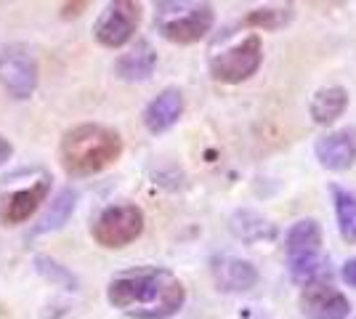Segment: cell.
Listing matches in <instances>:
<instances>
[{"instance_id": "1", "label": "cell", "mask_w": 356, "mask_h": 319, "mask_svg": "<svg viewBox=\"0 0 356 319\" xmlns=\"http://www.w3.org/2000/svg\"><path fill=\"white\" fill-rule=\"evenodd\" d=\"M106 301L131 319H170L186 304V288L170 269L141 266L112 277Z\"/></svg>"}, {"instance_id": "2", "label": "cell", "mask_w": 356, "mask_h": 319, "mask_svg": "<svg viewBox=\"0 0 356 319\" xmlns=\"http://www.w3.org/2000/svg\"><path fill=\"white\" fill-rule=\"evenodd\" d=\"M122 154V136L102 122H83L70 128L59 144L64 170L74 179L96 176L112 167Z\"/></svg>"}, {"instance_id": "3", "label": "cell", "mask_w": 356, "mask_h": 319, "mask_svg": "<svg viewBox=\"0 0 356 319\" xmlns=\"http://www.w3.org/2000/svg\"><path fill=\"white\" fill-rule=\"evenodd\" d=\"M51 173L43 167H24L0 181V224L19 227L43 208L51 192Z\"/></svg>"}, {"instance_id": "4", "label": "cell", "mask_w": 356, "mask_h": 319, "mask_svg": "<svg viewBox=\"0 0 356 319\" xmlns=\"http://www.w3.org/2000/svg\"><path fill=\"white\" fill-rule=\"evenodd\" d=\"M216 24V8L210 3L192 0H163L154 6V27L168 43L194 46Z\"/></svg>"}, {"instance_id": "5", "label": "cell", "mask_w": 356, "mask_h": 319, "mask_svg": "<svg viewBox=\"0 0 356 319\" xmlns=\"http://www.w3.org/2000/svg\"><path fill=\"white\" fill-rule=\"evenodd\" d=\"M144 211L134 205V202H118V205H109L104 211L93 218V227L90 234L96 245H102L106 250H120L125 245L136 243L144 231Z\"/></svg>"}, {"instance_id": "6", "label": "cell", "mask_w": 356, "mask_h": 319, "mask_svg": "<svg viewBox=\"0 0 356 319\" xmlns=\"http://www.w3.org/2000/svg\"><path fill=\"white\" fill-rule=\"evenodd\" d=\"M261 64H264V40L261 35L252 32L210 59V77L216 83L237 85V83L250 80L261 69Z\"/></svg>"}, {"instance_id": "7", "label": "cell", "mask_w": 356, "mask_h": 319, "mask_svg": "<svg viewBox=\"0 0 356 319\" xmlns=\"http://www.w3.org/2000/svg\"><path fill=\"white\" fill-rule=\"evenodd\" d=\"M141 24V6L134 0H115L106 3L93 24V38L104 48H122L134 40L136 30Z\"/></svg>"}, {"instance_id": "8", "label": "cell", "mask_w": 356, "mask_h": 319, "mask_svg": "<svg viewBox=\"0 0 356 319\" xmlns=\"http://www.w3.org/2000/svg\"><path fill=\"white\" fill-rule=\"evenodd\" d=\"M0 85L11 99H30L38 88V61L30 48L11 43L0 48Z\"/></svg>"}, {"instance_id": "9", "label": "cell", "mask_w": 356, "mask_h": 319, "mask_svg": "<svg viewBox=\"0 0 356 319\" xmlns=\"http://www.w3.org/2000/svg\"><path fill=\"white\" fill-rule=\"evenodd\" d=\"M300 314L306 319H348L351 304L332 282H312L300 290Z\"/></svg>"}, {"instance_id": "10", "label": "cell", "mask_w": 356, "mask_h": 319, "mask_svg": "<svg viewBox=\"0 0 356 319\" xmlns=\"http://www.w3.org/2000/svg\"><path fill=\"white\" fill-rule=\"evenodd\" d=\"M314 154L319 160V165L332 173H343L356 163V131L354 128H341V131H330L325 136L316 138Z\"/></svg>"}, {"instance_id": "11", "label": "cell", "mask_w": 356, "mask_h": 319, "mask_svg": "<svg viewBox=\"0 0 356 319\" xmlns=\"http://www.w3.org/2000/svg\"><path fill=\"white\" fill-rule=\"evenodd\" d=\"M210 274H213V282L221 293H248L261 279L252 261L226 256V253L210 259Z\"/></svg>"}, {"instance_id": "12", "label": "cell", "mask_w": 356, "mask_h": 319, "mask_svg": "<svg viewBox=\"0 0 356 319\" xmlns=\"http://www.w3.org/2000/svg\"><path fill=\"white\" fill-rule=\"evenodd\" d=\"M184 106H186L184 91L176 88V85H168V88H163V91L157 93L147 104V109H144V128H147L149 133H154V136L170 131V128L181 120Z\"/></svg>"}, {"instance_id": "13", "label": "cell", "mask_w": 356, "mask_h": 319, "mask_svg": "<svg viewBox=\"0 0 356 319\" xmlns=\"http://www.w3.org/2000/svg\"><path fill=\"white\" fill-rule=\"evenodd\" d=\"M154 67H157V51H154V46L149 40H136L125 54L118 56L115 75L122 83H141V80L152 77Z\"/></svg>"}, {"instance_id": "14", "label": "cell", "mask_w": 356, "mask_h": 319, "mask_svg": "<svg viewBox=\"0 0 356 319\" xmlns=\"http://www.w3.org/2000/svg\"><path fill=\"white\" fill-rule=\"evenodd\" d=\"M229 231L245 245H258V243H271L277 240L280 229L274 221H268L266 215L250 211V208H239L232 213L229 218Z\"/></svg>"}, {"instance_id": "15", "label": "cell", "mask_w": 356, "mask_h": 319, "mask_svg": "<svg viewBox=\"0 0 356 319\" xmlns=\"http://www.w3.org/2000/svg\"><path fill=\"white\" fill-rule=\"evenodd\" d=\"M322 227L314 218H300L284 234V253L287 261L309 259V256H319L322 253Z\"/></svg>"}, {"instance_id": "16", "label": "cell", "mask_w": 356, "mask_h": 319, "mask_svg": "<svg viewBox=\"0 0 356 319\" xmlns=\"http://www.w3.org/2000/svg\"><path fill=\"white\" fill-rule=\"evenodd\" d=\"M348 109V91L343 85H327L312 96L309 115L316 125H332Z\"/></svg>"}, {"instance_id": "17", "label": "cell", "mask_w": 356, "mask_h": 319, "mask_svg": "<svg viewBox=\"0 0 356 319\" xmlns=\"http://www.w3.org/2000/svg\"><path fill=\"white\" fill-rule=\"evenodd\" d=\"M296 19V6H264V8H252L250 14L239 22V27H252V30L277 32L287 27Z\"/></svg>"}, {"instance_id": "18", "label": "cell", "mask_w": 356, "mask_h": 319, "mask_svg": "<svg viewBox=\"0 0 356 319\" xmlns=\"http://www.w3.org/2000/svg\"><path fill=\"white\" fill-rule=\"evenodd\" d=\"M332 202H335V218L346 243H356V192L332 186Z\"/></svg>"}, {"instance_id": "19", "label": "cell", "mask_w": 356, "mask_h": 319, "mask_svg": "<svg viewBox=\"0 0 356 319\" xmlns=\"http://www.w3.org/2000/svg\"><path fill=\"white\" fill-rule=\"evenodd\" d=\"M74 202H77V192L74 189H64L56 202H51V208L45 211V215L40 218V227L35 229L38 234H43V231H54V229H59L74 211Z\"/></svg>"}, {"instance_id": "20", "label": "cell", "mask_w": 356, "mask_h": 319, "mask_svg": "<svg viewBox=\"0 0 356 319\" xmlns=\"http://www.w3.org/2000/svg\"><path fill=\"white\" fill-rule=\"evenodd\" d=\"M35 263H38V272L45 274V277H51V279H56L59 285H67V288H77V279H74L72 274L67 272L61 263H56V261L45 259V256H38L35 259Z\"/></svg>"}, {"instance_id": "21", "label": "cell", "mask_w": 356, "mask_h": 319, "mask_svg": "<svg viewBox=\"0 0 356 319\" xmlns=\"http://www.w3.org/2000/svg\"><path fill=\"white\" fill-rule=\"evenodd\" d=\"M341 277L348 288H356V259H348L346 263H343Z\"/></svg>"}, {"instance_id": "22", "label": "cell", "mask_w": 356, "mask_h": 319, "mask_svg": "<svg viewBox=\"0 0 356 319\" xmlns=\"http://www.w3.org/2000/svg\"><path fill=\"white\" fill-rule=\"evenodd\" d=\"M11 154H14L11 141H8L6 136H0V165H3V163H8V160H11Z\"/></svg>"}, {"instance_id": "23", "label": "cell", "mask_w": 356, "mask_h": 319, "mask_svg": "<svg viewBox=\"0 0 356 319\" xmlns=\"http://www.w3.org/2000/svg\"><path fill=\"white\" fill-rule=\"evenodd\" d=\"M88 3H67V6H61V14L64 16H77L83 8H86Z\"/></svg>"}, {"instance_id": "24", "label": "cell", "mask_w": 356, "mask_h": 319, "mask_svg": "<svg viewBox=\"0 0 356 319\" xmlns=\"http://www.w3.org/2000/svg\"><path fill=\"white\" fill-rule=\"evenodd\" d=\"M264 319H266V317H264Z\"/></svg>"}]
</instances>
